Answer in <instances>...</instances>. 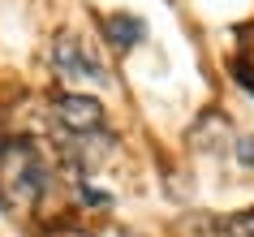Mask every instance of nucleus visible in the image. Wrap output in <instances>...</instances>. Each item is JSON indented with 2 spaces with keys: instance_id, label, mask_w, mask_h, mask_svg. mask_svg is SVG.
<instances>
[{
  "instance_id": "7ed1b4c3",
  "label": "nucleus",
  "mask_w": 254,
  "mask_h": 237,
  "mask_svg": "<svg viewBox=\"0 0 254 237\" xmlns=\"http://www.w3.org/2000/svg\"><path fill=\"white\" fill-rule=\"evenodd\" d=\"M104 39L117 52H134L138 43L147 39V22L134 13H112V17H104Z\"/></svg>"
},
{
  "instance_id": "20e7f679",
  "label": "nucleus",
  "mask_w": 254,
  "mask_h": 237,
  "mask_svg": "<svg viewBox=\"0 0 254 237\" xmlns=\"http://www.w3.org/2000/svg\"><path fill=\"white\" fill-rule=\"evenodd\" d=\"M224 237H254V211H241V216L224 220Z\"/></svg>"
},
{
  "instance_id": "0eeeda50",
  "label": "nucleus",
  "mask_w": 254,
  "mask_h": 237,
  "mask_svg": "<svg viewBox=\"0 0 254 237\" xmlns=\"http://www.w3.org/2000/svg\"><path fill=\"white\" fill-rule=\"evenodd\" d=\"M56 237H86V233H56Z\"/></svg>"
},
{
  "instance_id": "39448f33",
  "label": "nucleus",
  "mask_w": 254,
  "mask_h": 237,
  "mask_svg": "<svg viewBox=\"0 0 254 237\" xmlns=\"http://www.w3.org/2000/svg\"><path fill=\"white\" fill-rule=\"evenodd\" d=\"M233 78H237L241 91H250V95H254V65L246 61V56H237V61H233Z\"/></svg>"
},
{
  "instance_id": "423d86ee",
  "label": "nucleus",
  "mask_w": 254,
  "mask_h": 237,
  "mask_svg": "<svg viewBox=\"0 0 254 237\" xmlns=\"http://www.w3.org/2000/svg\"><path fill=\"white\" fill-rule=\"evenodd\" d=\"M237 159L246 164V168H254V134H246V138L237 143Z\"/></svg>"
},
{
  "instance_id": "f03ea898",
  "label": "nucleus",
  "mask_w": 254,
  "mask_h": 237,
  "mask_svg": "<svg viewBox=\"0 0 254 237\" xmlns=\"http://www.w3.org/2000/svg\"><path fill=\"white\" fill-rule=\"evenodd\" d=\"M56 121L65 125V130L73 134H99L104 130V104L99 99H91V95H61L52 104Z\"/></svg>"
},
{
  "instance_id": "f257e3e1",
  "label": "nucleus",
  "mask_w": 254,
  "mask_h": 237,
  "mask_svg": "<svg viewBox=\"0 0 254 237\" xmlns=\"http://www.w3.org/2000/svg\"><path fill=\"white\" fill-rule=\"evenodd\" d=\"M52 65L61 69L65 78H82V82H95V86H104V82H108V69L86 52V43H82L78 35H56Z\"/></svg>"
}]
</instances>
